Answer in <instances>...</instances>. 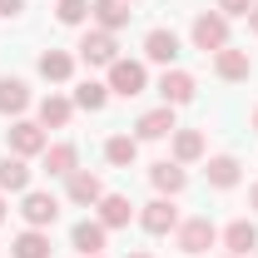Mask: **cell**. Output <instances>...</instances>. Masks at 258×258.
Instances as JSON below:
<instances>
[{
	"mask_svg": "<svg viewBox=\"0 0 258 258\" xmlns=\"http://www.w3.org/2000/svg\"><path fill=\"white\" fill-rule=\"evenodd\" d=\"M109 90L124 95V99L144 95V64H139V60H114V64H109Z\"/></svg>",
	"mask_w": 258,
	"mask_h": 258,
	"instance_id": "6da1fadb",
	"label": "cell"
},
{
	"mask_svg": "<svg viewBox=\"0 0 258 258\" xmlns=\"http://www.w3.org/2000/svg\"><path fill=\"white\" fill-rule=\"evenodd\" d=\"M194 45H199L204 55H209V50L219 55L228 45V20L224 15H199V20H194Z\"/></svg>",
	"mask_w": 258,
	"mask_h": 258,
	"instance_id": "7a4b0ae2",
	"label": "cell"
},
{
	"mask_svg": "<svg viewBox=\"0 0 258 258\" xmlns=\"http://www.w3.org/2000/svg\"><path fill=\"white\" fill-rule=\"evenodd\" d=\"M10 149H15L20 159H30V154H40V149H50V144H45V124L15 119V124H10Z\"/></svg>",
	"mask_w": 258,
	"mask_h": 258,
	"instance_id": "3957f363",
	"label": "cell"
},
{
	"mask_svg": "<svg viewBox=\"0 0 258 258\" xmlns=\"http://www.w3.org/2000/svg\"><path fill=\"white\" fill-rule=\"evenodd\" d=\"M119 45H114V30H90L85 40H80V55H85V64H114L119 55H114Z\"/></svg>",
	"mask_w": 258,
	"mask_h": 258,
	"instance_id": "277c9868",
	"label": "cell"
},
{
	"mask_svg": "<svg viewBox=\"0 0 258 258\" xmlns=\"http://www.w3.org/2000/svg\"><path fill=\"white\" fill-rule=\"evenodd\" d=\"M20 214H25V224H30V228H45V224L60 219V199H55V194H25Z\"/></svg>",
	"mask_w": 258,
	"mask_h": 258,
	"instance_id": "5b68a950",
	"label": "cell"
},
{
	"mask_svg": "<svg viewBox=\"0 0 258 258\" xmlns=\"http://www.w3.org/2000/svg\"><path fill=\"white\" fill-rule=\"evenodd\" d=\"M214 238H219V228L209 224V219H189V224H179V248H184V253H204V248H214Z\"/></svg>",
	"mask_w": 258,
	"mask_h": 258,
	"instance_id": "8992f818",
	"label": "cell"
},
{
	"mask_svg": "<svg viewBox=\"0 0 258 258\" xmlns=\"http://www.w3.org/2000/svg\"><path fill=\"white\" fill-rule=\"evenodd\" d=\"M139 224L149 228V233H169V228H179V209H174V199H154V204H144Z\"/></svg>",
	"mask_w": 258,
	"mask_h": 258,
	"instance_id": "52a82bcc",
	"label": "cell"
},
{
	"mask_svg": "<svg viewBox=\"0 0 258 258\" xmlns=\"http://www.w3.org/2000/svg\"><path fill=\"white\" fill-rule=\"evenodd\" d=\"M159 95H164V104H189V99H194V75H184V70H164Z\"/></svg>",
	"mask_w": 258,
	"mask_h": 258,
	"instance_id": "ba28073f",
	"label": "cell"
},
{
	"mask_svg": "<svg viewBox=\"0 0 258 258\" xmlns=\"http://www.w3.org/2000/svg\"><path fill=\"white\" fill-rule=\"evenodd\" d=\"M144 55L154 64H174V55H179V35L174 30H149L144 35Z\"/></svg>",
	"mask_w": 258,
	"mask_h": 258,
	"instance_id": "9c48e42d",
	"label": "cell"
},
{
	"mask_svg": "<svg viewBox=\"0 0 258 258\" xmlns=\"http://www.w3.org/2000/svg\"><path fill=\"white\" fill-rule=\"evenodd\" d=\"M30 104V85L15 75H0V114H20Z\"/></svg>",
	"mask_w": 258,
	"mask_h": 258,
	"instance_id": "30bf717a",
	"label": "cell"
},
{
	"mask_svg": "<svg viewBox=\"0 0 258 258\" xmlns=\"http://www.w3.org/2000/svg\"><path fill=\"white\" fill-rule=\"evenodd\" d=\"M70 243H75L85 258L104 253V224H90V219H85V224H75V228H70Z\"/></svg>",
	"mask_w": 258,
	"mask_h": 258,
	"instance_id": "8fae6325",
	"label": "cell"
},
{
	"mask_svg": "<svg viewBox=\"0 0 258 258\" xmlns=\"http://www.w3.org/2000/svg\"><path fill=\"white\" fill-rule=\"evenodd\" d=\"M214 70L224 75V80H248V70H253V60H248V50H219L214 55Z\"/></svg>",
	"mask_w": 258,
	"mask_h": 258,
	"instance_id": "7c38bea8",
	"label": "cell"
},
{
	"mask_svg": "<svg viewBox=\"0 0 258 258\" xmlns=\"http://www.w3.org/2000/svg\"><path fill=\"white\" fill-rule=\"evenodd\" d=\"M90 15L99 20V30H119V25H129V0H95Z\"/></svg>",
	"mask_w": 258,
	"mask_h": 258,
	"instance_id": "4fadbf2b",
	"label": "cell"
},
{
	"mask_svg": "<svg viewBox=\"0 0 258 258\" xmlns=\"http://www.w3.org/2000/svg\"><path fill=\"white\" fill-rule=\"evenodd\" d=\"M70 199H75V204H99V199H104V184H99V174H85V169H75V174H70Z\"/></svg>",
	"mask_w": 258,
	"mask_h": 258,
	"instance_id": "5bb4252c",
	"label": "cell"
},
{
	"mask_svg": "<svg viewBox=\"0 0 258 258\" xmlns=\"http://www.w3.org/2000/svg\"><path fill=\"white\" fill-rule=\"evenodd\" d=\"M224 243H228V253H233V258H243L248 248H258V228L248 224V219H238V224L224 228Z\"/></svg>",
	"mask_w": 258,
	"mask_h": 258,
	"instance_id": "9a60e30c",
	"label": "cell"
},
{
	"mask_svg": "<svg viewBox=\"0 0 258 258\" xmlns=\"http://www.w3.org/2000/svg\"><path fill=\"white\" fill-rule=\"evenodd\" d=\"M0 189H10V194L30 189V169H25L20 154H5V159H0Z\"/></svg>",
	"mask_w": 258,
	"mask_h": 258,
	"instance_id": "2e32d148",
	"label": "cell"
},
{
	"mask_svg": "<svg viewBox=\"0 0 258 258\" xmlns=\"http://www.w3.org/2000/svg\"><path fill=\"white\" fill-rule=\"evenodd\" d=\"M129 214H134V204H129L124 194H104V199H99V224H104V228L129 224Z\"/></svg>",
	"mask_w": 258,
	"mask_h": 258,
	"instance_id": "e0dca14e",
	"label": "cell"
},
{
	"mask_svg": "<svg viewBox=\"0 0 258 258\" xmlns=\"http://www.w3.org/2000/svg\"><path fill=\"white\" fill-rule=\"evenodd\" d=\"M169 129H179L169 104H164V109H149V114H139V139H164Z\"/></svg>",
	"mask_w": 258,
	"mask_h": 258,
	"instance_id": "ac0fdd59",
	"label": "cell"
},
{
	"mask_svg": "<svg viewBox=\"0 0 258 258\" xmlns=\"http://www.w3.org/2000/svg\"><path fill=\"white\" fill-rule=\"evenodd\" d=\"M70 109H75V104H70L64 95H45L40 99V124L45 129H64L70 124Z\"/></svg>",
	"mask_w": 258,
	"mask_h": 258,
	"instance_id": "d6986e66",
	"label": "cell"
},
{
	"mask_svg": "<svg viewBox=\"0 0 258 258\" xmlns=\"http://www.w3.org/2000/svg\"><path fill=\"white\" fill-rule=\"evenodd\" d=\"M149 179H154V189L159 194H179L184 189V184H189V174H184V169H179V164H154V169H149Z\"/></svg>",
	"mask_w": 258,
	"mask_h": 258,
	"instance_id": "ffe728a7",
	"label": "cell"
},
{
	"mask_svg": "<svg viewBox=\"0 0 258 258\" xmlns=\"http://www.w3.org/2000/svg\"><path fill=\"white\" fill-rule=\"evenodd\" d=\"M204 174H209L214 189H233V184H238V159H233V154H219V159H209Z\"/></svg>",
	"mask_w": 258,
	"mask_h": 258,
	"instance_id": "44dd1931",
	"label": "cell"
},
{
	"mask_svg": "<svg viewBox=\"0 0 258 258\" xmlns=\"http://www.w3.org/2000/svg\"><path fill=\"white\" fill-rule=\"evenodd\" d=\"M10 253L15 258H50V238H45L40 228H25V233L10 243Z\"/></svg>",
	"mask_w": 258,
	"mask_h": 258,
	"instance_id": "7402d4cb",
	"label": "cell"
},
{
	"mask_svg": "<svg viewBox=\"0 0 258 258\" xmlns=\"http://www.w3.org/2000/svg\"><path fill=\"white\" fill-rule=\"evenodd\" d=\"M75 144H50L45 149V174H75Z\"/></svg>",
	"mask_w": 258,
	"mask_h": 258,
	"instance_id": "603a6c76",
	"label": "cell"
},
{
	"mask_svg": "<svg viewBox=\"0 0 258 258\" xmlns=\"http://www.w3.org/2000/svg\"><path fill=\"white\" fill-rule=\"evenodd\" d=\"M70 70H75V60H70L64 50H45V55H40V75H45V80H70Z\"/></svg>",
	"mask_w": 258,
	"mask_h": 258,
	"instance_id": "cb8c5ba5",
	"label": "cell"
},
{
	"mask_svg": "<svg viewBox=\"0 0 258 258\" xmlns=\"http://www.w3.org/2000/svg\"><path fill=\"white\" fill-rule=\"evenodd\" d=\"M104 99H109V85H99V80H85V85L75 90V104H80V109H90V114L104 109Z\"/></svg>",
	"mask_w": 258,
	"mask_h": 258,
	"instance_id": "d4e9b609",
	"label": "cell"
},
{
	"mask_svg": "<svg viewBox=\"0 0 258 258\" xmlns=\"http://www.w3.org/2000/svg\"><path fill=\"white\" fill-rule=\"evenodd\" d=\"M174 154H179V164L199 159V154H204V134H199V129H179V134H174Z\"/></svg>",
	"mask_w": 258,
	"mask_h": 258,
	"instance_id": "484cf974",
	"label": "cell"
},
{
	"mask_svg": "<svg viewBox=\"0 0 258 258\" xmlns=\"http://www.w3.org/2000/svg\"><path fill=\"white\" fill-rule=\"evenodd\" d=\"M104 154H109V164H119V169H124V164H134V154H139V144H134L129 134H114V139L104 144Z\"/></svg>",
	"mask_w": 258,
	"mask_h": 258,
	"instance_id": "4316f807",
	"label": "cell"
},
{
	"mask_svg": "<svg viewBox=\"0 0 258 258\" xmlns=\"http://www.w3.org/2000/svg\"><path fill=\"white\" fill-rule=\"evenodd\" d=\"M55 15H60V25H80V20L90 15V0H60Z\"/></svg>",
	"mask_w": 258,
	"mask_h": 258,
	"instance_id": "83f0119b",
	"label": "cell"
},
{
	"mask_svg": "<svg viewBox=\"0 0 258 258\" xmlns=\"http://www.w3.org/2000/svg\"><path fill=\"white\" fill-rule=\"evenodd\" d=\"M219 10H224V15H248L253 0H219Z\"/></svg>",
	"mask_w": 258,
	"mask_h": 258,
	"instance_id": "f1b7e54d",
	"label": "cell"
},
{
	"mask_svg": "<svg viewBox=\"0 0 258 258\" xmlns=\"http://www.w3.org/2000/svg\"><path fill=\"white\" fill-rule=\"evenodd\" d=\"M25 10V0H0V15H20Z\"/></svg>",
	"mask_w": 258,
	"mask_h": 258,
	"instance_id": "f546056e",
	"label": "cell"
},
{
	"mask_svg": "<svg viewBox=\"0 0 258 258\" xmlns=\"http://www.w3.org/2000/svg\"><path fill=\"white\" fill-rule=\"evenodd\" d=\"M248 30L258 35V0H253V10H248Z\"/></svg>",
	"mask_w": 258,
	"mask_h": 258,
	"instance_id": "4dcf8cb0",
	"label": "cell"
},
{
	"mask_svg": "<svg viewBox=\"0 0 258 258\" xmlns=\"http://www.w3.org/2000/svg\"><path fill=\"white\" fill-rule=\"evenodd\" d=\"M248 204H253V209H258V184H253V189H248Z\"/></svg>",
	"mask_w": 258,
	"mask_h": 258,
	"instance_id": "1f68e13d",
	"label": "cell"
},
{
	"mask_svg": "<svg viewBox=\"0 0 258 258\" xmlns=\"http://www.w3.org/2000/svg\"><path fill=\"white\" fill-rule=\"evenodd\" d=\"M129 258H149V253H129Z\"/></svg>",
	"mask_w": 258,
	"mask_h": 258,
	"instance_id": "d6a6232c",
	"label": "cell"
},
{
	"mask_svg": "<svg viewBox=\"0 0 258 258\" xmlns=\"http://www.w3.org/2000/svg\"><path fill=\"white\" fill-rule=\"evenodd\" d=\"M253 129H258V109H253Z\"/></svg>",
	"mask_w": 258,
	"mask_h": 258,
	"instance_id": "836d02e7",
	"label": "cell"
},
{
	"mask_svg": "<svg viewBox=\"0 0 258 258\" xmlns=\"http://www.w3.org/2000/svg\"><path fill=\"white\" fill-rule=\"evenodd\" d=\"M0 219H5V204H0Z\"/></svg>",
	"mask_w": 258,
	"mask_h": 258,
	"instance_id": "e575fe53",
	"label": "cell"
},
{
	"mask_svg": "<svg viewBox=\"0 0 258 258\" xmlns=\"http://www.w3.org/2000/svg\"><path fill=\"white\" fill-rule=\"evenodd\" d=\"M95 258H104V253H95Z\"/></svg>",
	"mask_w": 258,
	"mask_h": 258,
	"instance_id": "d590c367",
	"label": "cell"
}]
</instances>
